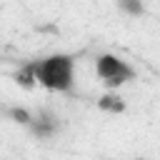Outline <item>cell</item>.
<instances>
[{"instance_id":"1","label":"cell","mask_w":160,"mask_h":160,"mask_svg":"<svg viewBox=\"0 0 160 160\" xmlns=\"http://www.w3.org/2000/svg\"><path fill=\"white\" fill-rule=\"evenodd\" d=\"M35 82L48 90H70L72 85V58L70 55H50L45 60L32 62Z\"/></svg>"},{"instance_id":"2","label":"cell","mask_w":160,"mask_h":160,"mask_svg":"<svg viewBox=\"0 0 160 160\" xmlns=\"http://www.w3.org/2000/svg\"><path fill=\"white\" fill-rule=\"evenodd\" d=\"M132 68L125 65L120 58L115 55H100L98 58V78L108 85V88H120L122 82L132 80Z\"/></svg>"},{"instance_id":"3","label":"cell","mask_w":160,"mask_h":160,"mask_svg":"<svg viewBox=\"0 0 160 160\" xmlns=\"http://www.w3.org/2000/svg\"><path fill=\"white\" fill-rule=\"evenodd\" d=\"M28 125H30V130H32L38 138H50V135L58 130V120H55L50 112H45V110H42L38 118H32Z\"/></svg>"},{"instance_id":"4","label":"cell","mask_w":160,"mask_h":160,"mask_svg":"<svg viewBox=\"0 0 160 160\" xmlns=\"http://www.w3.org/2000/svg\"><path fill=\"white\" fill-rule=\"evenodd\" d=\"M98 105H100V110H108V112H122L125 110V102L120 95H102Z\"/></svg>"},{"instance_id":"5","label":"cell","mask_w":160,"mask_h":160,"mask_svg":"<svg viewBox=\"0 0 160 160\" xmlns=\"http://www.w3.org/2000/svg\"><path fill=\"white\" fill-rule=\"evenodd\" d=\"M15 80H18V85H22V88H32L35 85V72H32V62H28L22 70H18L15 72Z\"/></svg>"},{"instance_id":"6","label":"cell","mask_w":160,"mask_h":160,"mask_svg":"<svg viewBox=\"0 0 160 160\" xmlns=\"http://www.w3.org/2000/svg\"><path fill=\"white\" fill-rule=\"evenodd\" d=\"M8 115H10L15 122H22V125H28V122L32 120V115H30L25 108H10V110H8Z\"/></svg>"},{"instance_id":"7","label":"cell","mask_w":160,"mask_h":160,"mask_svg":"<svg viewBox=\"0 0 160 160\" xmlns=\"http://www.w3.org/2000/svg\"><path fill=\"white\" fill-rule=\"evenodd\" d=\"M120 8L130 15H142V0H120Z\"/></svg>"}]
</instances>
